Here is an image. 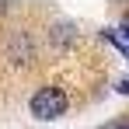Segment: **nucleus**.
<instances>
[{
    "mask_svg": "<svg viewBox=\"0 0 129 129\" xmlns=\"http://www.w3.org/2000/svg\"><path fill=\"white\" fill-rule=\"evenodd\" d=\"M122 129H129V122H126V126H122Z\"/></svg>",
    "mask_w": 129,
    "mask_h": 129,
    "instance_id": "obj_5",
    "label": "nucleus"
},
{
    "mask_svg": "<svg viewBox=\"0 0 129 129\" xmlns=\"http://www.w3.org/2000/svg\"><path fill=\"white\" fill-rule=\"evenodd\" d=\"M66 108H70L66 91H63V87H52V84L39 87V91L31 94V101H28V112H31L35 119H42V122H56V119H63Z\"/></svg>",
    "mask_w": 129,
    "mask_h": 129,
    "instance_id": "obj_1",
    "label": "nucleus"
},
{
    "mask_svg": "<svg viewBox=\"0 0 129 129\" xmlns=\"http://www.w3.org/2000/svg\"><path fill=\"white\" fill-rule=\"evenodd\" d=\"M122 31L129 35V11H126V18H122Z\"/></svg>",
    "mask_w": 129,
    "mask_h": 129,
    "instance_id": "obj_4",
    "label": "nucleus"
},
{
    "mask_svg": "<svg viewBox=\"0 0 129 129\" xmlns=\"http://www.w3.org/2000/svg\"><path fill=\"white\" fill-rule=\"evenodd\" d=\"M101 39H105V42H112V45H115V49L129 59V35L122 31V28H101Z\"/></svg>",
    "mask_w": 129,
    "mask_h": 129,
    "instance_id": "obj_2",
    "label": "nucleus"
},
{
    "mask_svg": "<svg viewBox=\"0 0 129 129\" xmlns=\"http://www.w3.org/2000/svg\"><path fill=\"white\" fill-rule=\"evenodd\" d=\"M115 91H119V94H129V77H122V80H119V87H115Z\"/></svg>",
    "mask_w": 129,
    "mask_h": 129,
    "instance_id": "obj_3",
    "label": "nucleus"
}]
</instances>
